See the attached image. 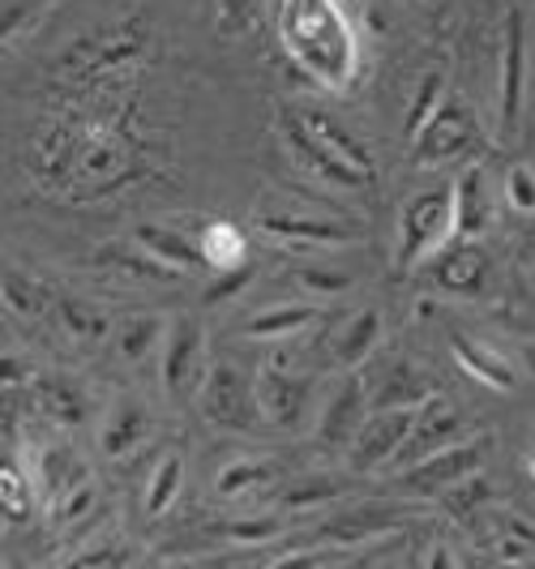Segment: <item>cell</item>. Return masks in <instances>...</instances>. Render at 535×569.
<instances>
[{"mask_svg":"<svg viewBox=\"0 0 535 569\" xmlns=\"http://www.w3.org/2000/svg\"><path fill=\"white\" fill-rule=\"evenodd\" d=\"M450 236H458V223H454V184L416 193V198L403 206V219H398V249H395L398 274L416 270L437 249H446Z\"/></svg>","mask_w":535,"mask_h":569,"instance_id":"6da1fadb","label":"cell"},{"mask_svg":"<svg viewBox=\"0 0 535 569\" xmlns=\"http://www.w3.org/2000/svg\"><path fill=\"white\" fill-rule=\"evenodd\" d=\"M198 407L210 425L227 432H249L266 425L257 407V381H249V372L236 369L231 360H210V372L198 390Z\"/></svg>","mask_w":535,"mask_h":569,"instance_id":"7a4b0ae2","label":"cell"},{"mask_svg":"<svg viewBox=\"0 0 535 569\" xmlns=\"http://www.w3.org/2000/svg\"><path fill=\"white\" fill-rule=\"evenodd\" d=\"M206 372H210L206 330H201L198 317H180L164 339V351H159V381L171 399H198Z\"/></svg>","mask_w":535,"mask_h":569,"instance_id":"3957f363","label":"cell"},{"mask_svg":"<svg viewBox=\"0 0 535 569\" xmlns=\"http://www.w3.org/2000/svg\"><path fill=\"white\" fill-rule=\"evenodd\" d=\"M476 142H479V129L472 108L458 94L454 99L446 94L442 108L433 112V120L412 138V154H416V163H424V168H437V163H450V159L472 154Z\"/></svg>","mask_w":535,"mask_h":569,"instance_id":"277c9868","label":"cell"},{"mask_svg":"<svg viewBox=\"0 0 535 569\" xmlns=\"http://www.w3.org/2000/svg\"><path fill=\"white\" fill-rule=\"evenodd\" d=\"M488 450H493V446H488L484 437H463L458 446H446V450L428 455L424 462H416V467L398 471V488L412 492V497H442V492L454 488L458 480L476 476L479 467H484V458H488Z\"/></svg>","mask_w":535,"mask_h":569,"instance_id":"5b68a950","label":"cell"},{"mask_svg":"<svg viewBox=\"0 0 535 569\" xmlns=\"http://www.w3.org/2000/svg\"><path fill=\"white\" fill-rule=\"evenodd\" d=\"M420 407H373L365 428L356 432V441H351V450H347V455H351V471H360V476L386 471V467L395 462L398 450H403L407 432L420 420Z\"/></svg>","mask_w":535,"mask_h":569,"instance_id":"8992f818","label":"cell"},{"mask_svg":"<svg viewBox=\"0 0 535 569\" xmlns=\"http://www.w3.org/2000/svg\"><path fill=\"white\" fill-rule=\"evenodd\" d=\"M467 432H463V416L454 411L446 399H433L420 407V420H416V428L407 432V441H403V450L395 455V462H390V471H407V467H416V462H424L428 455H437V450H446V446H458Z\"/></svg>","mask_w":535,"mask_h":569,"instance_id":"52a82bcc","label":"cell"},{"mask_svg":"<svg viewBox=\"0 0 535 569\" xmlns=\"http://www.w3.org/2000/svg\"><path fill=\"white\" fill-rule=\"evenodd\" d=\"M283 146H287V154L309 171V176H317V184H330V189H365V184H373L365 171L343 163L335 150H326V146L317 142L313 129L300 116H291V120L283 124Z\"/></svg>","mask_w":535,"mask_h":569,"instance_id":"ba28073f","label":"cell"},{"mask_svg":"<svg viewBox=\"0 0 535 569\" xmlns=\"http://www.w3.org/2000/svg\"><path fill=\"white\" fill-rule=\"evenodd\" d=\"M257 381V407H261V420L275 428H296L305 420V407H309V377H296L283 360H270L266 369L254 377Z\"/></svg>","mask_w":535,"mask_h":569,"instance_id":"9c48e42d","label":"cell"},{"mask_svg":"<svg viewBox=\"0 0 535 569\" xmlns=\"http://www.w3.org/2000/svg\"><path fill=\"white\" fill-rule=\"evenodd\" d=\"M368 420V390L360 377H343L335 386V395L326 399L321 416H317V437L326 450H351L356 432Z\"/></svg>","mask_w":535,"mask_h":569,"instance_id":"30bf717a","label":"cell"},{"mask_svg":"<svg viewBox=\"0 0 535 569\" xmlns=\"http://www.w3.org/2000/svg\"><path fill=\"white\" fill-rule=\"evenodd\" d=\"M523 99H527V30H523V13L509 9L506 34H502V129H514L523 116Z\"/></svg>","mask_w":535,"mask_h":569,"instance_id":"8fae6325","label":"cell"},{"mask_svg":"<svg viewBox=\"0 0 535 569\" xmlns=\"http://www.w3.org/2000/svg\"><path fill=\"white\" fill-rule=\"evenodd\" d=\"M484 279H488V253L467 236H454V244H446L433 261V283L450 296H479Z\"/></svg>","mask_w":535,"mask_h":569,"instance_id":"7c38bea8","label":"cell"},{"mask_svg":"<svg viewBox=\"0 0 535 569\" xmlns=\"http://www.w3.org/2000/svg\"><path fill=\"white\" fill-rule=\"evenodd\" d=\"M497 210H493V193H488V176H484V163H467L454 180V223H458V236L467 240H479L484 231L493 228Z\"/></svg>","mask_w":535,"mask_h":569,"instance_id":"4fadbf2b","label":"cell"},{"mask_svg":"<svg viewBox=\"0 0 535 569\" xmlns=\"http://www.w3.org/2000/svg\"><path fill=\"white\" fill-rule=\"evenodd\" d=\"M261 236L283 240L291 249H326V244H347L356 240V231L347 223H330V219H296V214H261L254 223Z\"/></svg>","mask_w":535,"mask_h":569,"instance_id":"5bb4252c","label":"cell"},{"mask_svg":"<svg viewBox=\"0 0 535 569\" xmlns=\"http://www.w3.org/2000/svg\"><path fill=\"white\" fill-rule=\"evenodd\" d=\"M95 266H103V270H112V274H125V279H133V283H176V279H180L176 266L159 261L155 253H146L138 240H129V244H103V249L95 253Z\"/></svg>","mask_w":535,"mask_h":569,"instance_id":"9a60e30c","label":"cell"},{"mask_svg":"<svg viewBox=\"0 0 535 569\" xmlns=\"http://www.w3.org/2000/svg\"><path fill=\"white\" fill-rule=\"evenodd\" d=\"M150 428H155V420H150V411L138 399H120L112 407L103 432H99V450L108 458H129L150 437Z\"/></svg>","mask_w":535,"mask_h":569,"instance_id":"2e32d148","label":"cell"},{"mask_svg":"<svg viewBox=\"0 0 535 569\" xmlns=\"http://www.w3.org/2000/svg\"><path fill=\"white\" fill-rule=\"evenodd\" d=\"M133 240H138L146 253H155L159 261L176 266L180 274H189V270H198V266H210V261H206V253H201V240L185 236L180 228H164V223H141V228L133 231Z\"/></svg>","mask_w":535,"mask_h":569,"instance_id":"e0dca14e","label":"cell"},{"mask_svg":"<svg viewBox=\"0 0 535 569\" xmlns=\"http://www.w3.org/2000/svg\"><path fill=\"white\" fill-rule=\"evenodd\" d=\"M377 342H382V313H377V309H360V313L351 317L335 335L330 360H335V369H347V372L360 369L368 356L377 351Z\"/></svg>","mask_w":535,"mask_h":569,"instance_id":"ac0fdd59","label":"cell"},{"mask_svg":"<svg viewBox=\"0 0 535 569\" xmlns=\"http://www.w3.org/2000/svg\"><path fill=\"white\" fill-rule=\"evenodd\" d=\"M164 339H168L164 321H159V317H146V313L125 317V321L112 330L116 356L129 360V365H146L150 356H159V351H164Z\"/></svg>","mask_w":535,"mask_h":569,"instance_id":"d6986e66","label":"cell"},{"mask_svg":"<svg viewBox=\"0 0 535 569\" xmlns=\"http://www.w3.org/2000/svg\"><path fill=\"white\" fill-rule=\"evenodd\" d=\"M90 480V471H86V462L69 446H48L43 455H39V485H43V501L52 506L60 501L65 492H73L78 485Z\"/></svg>","mask_w":535,"mask_h":569,"instance_id":"ffe728a7","label":"cell"},{"mask_svg":"<svg viewBox=\"0 0 535 569\" xmlns=\"http://www.w3.org/2000/svg\"><path fill=\"white\" fill-rule=\"evenodd\" d=\"M305 124L313 129V138L326 146V150H335L343 163H351L356 171H365L368 180L377 176V168H373V154H368V146L360 142V138H351L343 124H338L335 116H326V112H305L300 116Z\"/></svg>","mask_w":535,"mask_h":569,"instance_id":"44dd1931","label":"cell"},{"mask_svg":"<svg viewBox=\"0 0 535 569\" xmlns=\"http://www.w3.org/2000/svg\"><path fill=\"white\" fill-rule=\"evenodd\" d=\"M454 356H458V365L472 372V377H479L488 390H514V369H509L506 360L493 351V347H484V342L467 339V335H454L450 339Z\"/></svg>","mask_w":535,"mask_h":569,"instance_id":"7402d4cb","label":"cell"},{"mask_svg":"<svg viewBox=\"0 0 535 569\" xmlns=\"http://www.w3.org/2000/svg\"><path fill=\"white\" fill-rule=\"evenodd\" d=\"M321 309L317 305H275V309H261L245 321V335L249 339H291L300 330L317 326Z\"/></svg>","mask_w":535,"mask_h":569,"instance_id":"603a6c76","label":"cell"},{"mask_svg":"<svg viewBox=\"0 0 535 569\" xmlns=\"http://www.w3.org/2000/svg\"><path fill=\"white\" fill-rule=\"evenodd\" d=\"M39 407H43V416L60 428H73L86 420V395L73 381H65V377L39 381Z\"/></svg>","mask_w":535,"mask_h":569,"instance_id":"cb8c5ba5","label":"cell"},{"mask_svg":"<svg viewBox=\"0 0 535 569\" xmlns=\"http://www.w3.org/2000/svg\"><path fill=\"white\" fill-rule=\"evenodd\" d=\"M180 485H185V458L180 455H164L150 485H146V513L150 518H164V513L180 501Z\"/></svg>","mask_w":535,"mask_h":569,"instance_id":"d4e9b609","label":"cell"},{"mask_svg":"<svg viewBox=\"0 0 535 569\" xmlns=\"http://www.w3.org/2000/svg\"><path fill=\"white\" fill-rule=\"evenodd\" d=\"M279 476V467L275 462H266V458H245V462H227L224 471L215 476V492L224 497V501H231V497H245V492H254V488L270 485Z\"/></svg>","mask_w":535,"mask_h":569,"instance_id":"484cf974","label":"cell"},{"mask_svg":"<svg viewBox=\"0 0 535 569\" xmlns=\"http://www.w3.org/2000/svg\"><path fill=\"white\" fill-rule=\"evenodd\" d=\"M442 99H446V73L442 69H428L416 86V94H412V103H407V120H403V129H407V138H416L424 124L433 120V112L442 108Z\"/></svg>","mask_w":535,"mask_h":569,"instance_id":"4316f807","label":"cell"},{"mask_svg":"<svg viewBox=\"0 0 535 569\" xmlns=\"http://www.w3.org/2000/svg\"><path fill=\"white\" fill-rule=\"evenodd\" d=\"M0 492H4V518L9 522H27L30 510H34V488H30V471L18 458H4Z\"/></svg>","mask_w":535,"mask_h":569,"instance_id":"83f0119b","label":"cell"},{"mask_svg":"<svg viewBox=\"0 0 535 569\" xmlns=\"http://www.w3.org/2000/svg\"><path fill=\"white\" fill-rule=\"evenodd\" d=\"M428 399H433V390H428V381H420V372L412 369V365H395L390 381L382 386L377 407H420Z\"/></svg>","mask_w":535,"mask_h":569,"instance_id":"f1b7e54d","label":"cell"},{"mask_svg":"<svg viewBox=\"0 0 535 569\" xmlns=\"http://www.w3.org/2000/svg\"><path fill=\"white\" fill-rule=\"evenodd\" d=\"M201 253L215 270H227V266H240L245 261V236L231 228V223H210L206 236H201Z\"/></svg>","mask_w":535,"mask_h":569,"instance_id":"f546056e","label":"cell"},{"mask_svg":"<svg viewBox=\"0 0 535 569\" xmlns=\"http://www.w3.org/2000/svg\"><path fill=\"white\" fill-rule=\"evenodd\" d=\"M266 0H215V30L224 39H240L261 22Z\"/></svg>","mask_w":535,"mask_h":569,"instance_id":"4dcf8cb0","label":"cell"},{"mask_svg":"<svg viewBox=\"0 0 535 569\" xmlns=\"http://www.w3.org/2000/svg\"><path fill=\"white\" fill-rule=\"evenodd\" d=\"M60 326L73 335V339H103V335H112L116 326L108 321V317L99 313V309H90V305H78V300H60Z\"/></svg>","mask_w":535,"mask_h":569,"instance_id":"1f68e13d","label":"cell"},{"mask_svg":"<svg viewBox=\"0 0 535 569\" xmlns=\"http://www.w3.org/2000/svg\"><path fill=\"white\" fill-rule=\"evenodd\" d=\"M484 501H493V488H488V480H484L479 471L442 492V506H446V513H450V518H472Z\"/></svg>","mask_w":535,"mask_h":569,"instance_id":"d6a6232c","label":"cell"},{"mask_svg":"<svg viewBox=\"0 0 535 569\" xmlns=\"http://www.w3.org/2000/svg\"><path fill=\"white\" fill-rule=\"evenodd\" d=\"M227 540L236 543H266L283 536V513H257V518H236V522H224L219 527Z\"/></svg>","mask_w":535,"mask_h":569,"instance_id":"836d02e7","label":"cell"},{"mask_svg":"<svg viewBox=\"0 0 535 569\" xmlns=\"http://www.w3.org/2000/svg\"><path fill=\"white\" fill-rule=\"evenodd\" d=\"M395 522L386 518V513H356V518H343L335 527H326L321 536L335 543H347V540H368V536H386Z\"/></svg>","mask_w":535,"mask_h":569,"instance_id":"e575fe53","label":"cell"},{"mask_svg":"<svg viewBox=\"0 0 535 569\" xmlns=\"http://www.w3.org/2000/svg\"><path fill=\"white\" fill-rule=\"evenodd\" d=\"M95 501H99L95 480H86V485H78L73 492H65L60 501H52L48 510H52V522H60V527H73V522H82L86 513L95 510Z\"/></svg>","mask_w":535,"mask_h":569,"instance_id":"d590c367","label":"cell"},{"mask_svg":"<svg viewBox=\"0 0 535 569\" xmlns=\"http://www.w3.org/2000/svg\"><path fill=\"white\" fill-rule=\"evenodd\" d=\"M257 266L254 261H240V266H227V270H215V283L206 287V305H224L231 296H240L245 287L254 283Z\"/></svg>","mask_w":535,"mask_h":569,"instance_id":"8d00e7d4","label":"cell"},{"mask_svg":"<svg viewBox=\"0 0 535 569\" xmlns=\"http://www.w3.org/2000/svg\"><path fill=\"white\" fill-rule=\"evenodd\" d=\"M506 206L518 214H535V168L532 163H514L506 171Z\"/></svg>","mask_w":535,"mask_h":569,"instance_id":"74e56055","label":"cell"},{"mask_svg":"<svg viewBox=\"0 0 535 569\" xmlns=\"http://www.w3.org/2000/svg\"><path fill=\"white\" fill-rule=\"evenodd\" d=\"M338 492H343L338 480H305V485H296L283 492V510H313V506L335 501Z\"/></svg>","mask_w":535,"mask_h":569,"instance_id":"f35d334b","label":"cell"},{"mask_svg":"<svg viewBox=\"0 0 535 569\" xmlns=\"http://www.w3.org/2000/svg\"><path fill=\"white\" fill-rule=\"evenodd\" d=\"M296 283L305 287L309 296H338V291H351V274L321 270V266H300L296 270Z\"/></svg>","mask_w":535,"mask_h":569,"instance_id":"ab89813d","label":"cell"},{"mask_svg":"<svg viewBox=\"0 0 535 569\" xmlns=\"http://www.w3.org/2000/svg\"><path fill=\"white\" fill-rule=\"evenodd\" d=\"M43 300H48V291H39V287L30 283L27 274H4V305L9 309H18V313H34V309H43Z\"/></svg>","mask_w":535,"mask_h":569,"instance_id":"60d3db41","label":"cell"},{"mask_svg":"<svg viewBox=\"0 0 535 569\" xmlns=\"http://www.w3.org/2000/svg\"><path fill=\"white\" fill-rule=\"evenodd\" d=\"M125 561H129V552H116L112 543L90 548V552H73V557H69V566H125Z\"/></svg>","mask_w":535,"mask_h":569,"instance_id":"b9f144b4","label":"cell"},{"mask_svg":"<svg viewBox=\"0 0 535 569\" xmlns=\"http://www.w3.org/2000/svg\"><path fill=\"white\" fill-rule=\"evenodd\" d=\"M420 566H454V552L450 548H433V552H424Z\"/></svg>","mask_w":535,"mask_h":569,"instance_id":"7bdbcfd3","label":"cell"},{"mask_svg":"<svg viewBox=\"0 0 535 569\" xmlns=\"http://www.w3.org/2000/svg\"><path fill=\"white\" fill-rule=\"evenodd\" d=\"M18 381H22V360L4 356V386H18Z\"/></svg>","mask_w":535,"mask_h":569,"instance_id":"ee69618b","label":"cell"},{"mask_svg":"<svg viewBox=\"0 0 535 569\" xmlns=\"http://www.w3.org/2000/svg\"><path fill=\"white\" fill-rule=\"evenodd\" d=\"M532 471H535V458H532Z\"/></svg>","mask_w":535,"mask_h":569,"instance_id":"f6af8a7d","label":"cell"}]
</instances>
